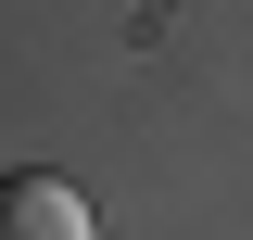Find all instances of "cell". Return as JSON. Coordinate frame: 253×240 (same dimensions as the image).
Returning <instances> with one entry per match:
<instances>
[{"mask_svg":"<svg viewBox=\"0 0 253 240\" xmlns=\"http://www.w3.org/2000/svg\"><path fill=\"white\" fill-rule=\"evenodd\" d=\"M0 240H101V228H89V202H76V177L13 164V177H0Z\"/></svg>","mask_w":253,"mask_h":240,"instance_id":"cell-1","label":"cell"}]
</instances>
